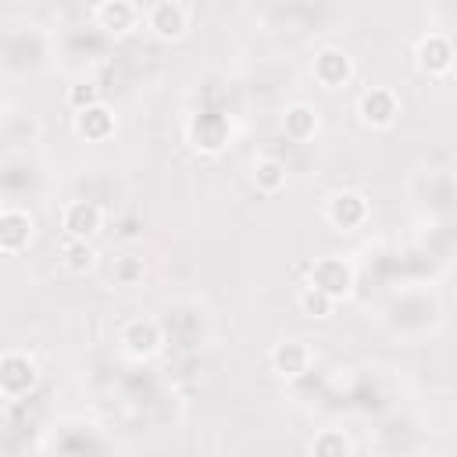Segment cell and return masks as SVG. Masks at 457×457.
<instances>
[{
  "label": "cell",
  "instance_id": "obj_15",
  "mask_svg": "<svg viewBox=\"0 0 457 457\" xmlns=\"http://www.w3.org/2000/svg\"><path fill=\"white\" fill-rule=\"evenodd\" d=\"M318 129H321V118H318V111L311 104H289L282 111V132H286V139L311 143L318 136Z\"/></svg>",
  "mask_w": 457,
  "mask_h": 457
},
{
  "label": "cell",
  "instance_id": "obj_12",
  "mask_svg": "<svg viewBox=\"0 0 457 457\" xmlns=\"http://www.w3.org/2000/svg\"><path fill=\"white\" fill-rule=\"evenodd\" d=\"M32 228H36V225H32V214H29V211H21V207H4V211H0V250H4L7 257L29 250Z\"/></svg>",
  "mask_w": 457,
  "mask_h": 457
},
{
  "label": "cell",
  "instance_id": "obj_19",
  "mask_svg": "<svg viewBox=\"0 0 457 457\" xmlns=\"http://www.w3.org/2000/svg\"><path fill=\"white\" fill-rule=\"evenodd\" d=\"M311 457H350V436L339 428H321L311 439Z\"/></svg>",
  "mask_w": 457,
  "mask_h": 457
},
{
  "label": "cell",
  "instance_id": "obj_11",
  "mask_svg": "<svg viewBox=\"0 0 457 457\" xmlns=\"http://www.w3.org/2000/svg\"><path fill=\"white\" fill-rule=\"evenodd\" d=\"M268 361H271V371L275 375H282V378H303L311 371V361L314 357H311V346L303 339H282V343L271 346Z\"/></svg>",
  "mask_w": 457,
  "mask_h": 457
},
{
  "label": "cell",
  "instance_id": "obj_6",
  "mask_svg": "<svg viewBox=\"0 0 457 457\" xmlns=\"http://www.w3.org/2000/svg\"><path fill=\"white\" fill-rule=\"evenodd\" d=\"M453 57H457V50H453L450 36H443V32H425L414 43V64L421 75H432V79L446 75L453 68Z\"/></svg>",
  "mask_w": 457,
  "mask_h": 457
},
{
  "label": "cell",
  "instance_id": "obj_17",
  "mask_svg": "<svg viewBox=\"0 0 457 457\" xmlns=\"http://www.w3.org/2000/svg\"><path fill=\"white\" fill-rule=\"evenodd\" d=\"M250 179H253L257 193L275 196V193L286 186V164H282L278 157H257L253 168H250Z\"/></svg>",
  "mask_w": 457,
  "mask_h": 457
},
{
  "label": "cell",
  "instance_id": "obj_3",
  "mask_svg": "<svg viewBox=\"0 0 457 457\" xmlns=\"http://www.w3.org/2000/svg\"><path fill=\"white\" fill-rule=\"evenodd\" d=\"M189 7L179 0H157L143 11V21L150 29V36H157L161 43H179L189 32Z\"/></svg>",
  "mask_w": 457,
  "mask_h": 457
},
{
  "label": "cell",
  "instance_id": "obj_20",
  "mask_svg": "<svg viewBox=\"0 0 457 457\" xmlns=\"http://www.w3.org/2000/svg\"><path fill=\"white\" fill-rule=\"evenodd\" d=\"M64 104H68V107L79 114V111H89V107L104 104V93H100V86H96L93 79H82V82L68 86V93H64Z\"/></svg>",
  "mask_w": 457,
  "mask_h": 457
},
{
  "label": "cell",
  "instance_id": "obj_9",
  "mask_svg": "<svg viewBox=\"0 0 457 457\" xmlns=\"http://www.w3.org/2000/svg\"><path fill=\"white\" fill-rule=\"evenodd\" d=\"M325 218H328L332 228H343V232L361 228V225L368 221V200H364L361 193H353V189H339V193L328 196Z\"/></svg>",
  "mask_w": 457,
  "mask_h": 457
},
{
  "label": "cell",
  "instance_id": "obj_18",
  "mask_svg": "<svg viewBox=\"0 0 457 457\" xmlns=\"http://www.w3.org/2000/svg\"><path fill=\"white\" fill-rule=\"evenodd\" d=\"M296 307H300V314H303V318H311V321H325V318H332L336 300H332V296H325V293H321V289H314V286H303V289L296 293Z\"/></svg>",
  "mask_w": 457,
  "mask_h": 457
},
{
  "label": "cell",
  "instance_id": "obj_13",
  "mask_svg": "<svg viewBox=\"0 0 457 457\" xmlns=\"http://www.w3.org/2000/svg\"><path fill=\"white\" fill-rule=\"evenodd\" d=\"M71 129H75V136L86 139V143H107V139L118 132V114H114L107 104H96V107H89V111H79V114L71 118Z\"/></svg>",
  "mask_w": 457,
  "mask_h": 457
},
{
  "label": "cell",
  "instance_id": "obj_10",
  "mask_svg": "<svg viewBox=\"0 0 457 457\" xmlns=\"http://www.w3.org/2000/svg\"><path fill=\"white\" fill-rule=\"evenodd\" d=\"M61 228L75 239H96L104 228V211L93 200H68L61 211Z\"/></svg>",
  "mask_w": 457,
  "mask_h": 457
},
{
  "label": "cell",
  "instance_id": "obj_14",
  "mask_svg": "<svg viewBox=\"0 0 457 457\" xmlns=\"http://www.w3.org/2000/svg\"><path fill=\"white\" fill-rule=\"evenodd\" d=\"M93 18H96L100 29H107L114 36H125L143 21V11L136 4H129V0H104V4L93 7Z\"/></svg>",
  "mask_w": 457,
  "mask_h": 457
},
{
  "label": "cell",
  "instance_id": "obj_16",
  "mask_svg": "<svg viewBox=\"0 0 457 457\" xmlns=\"http://www.w3.org/2000/svg\"><path fill=\"white\" fill-rule=\"evenodd\" d=\"M57 257H61V264H64L68 271H75V275H86V271L96 268V246H93V239L64 236V239L57 243Z\"/></svg>",
  "mask_w": 457,
  "mask_h": 457
},
{
  "label": "cell",
  "instance_id": "obj_4",
  "mask_svg": "<svg viewBox=\"0 0 457 457\" xmlns=\"http://www.w3.org/2000/svg\"><path fill=\"white\" fill-rule=\"evenodd\" d=\"M307 286L321 289L332 300H343L353 289V264L346 257H318L307 271Z\"/></svg>",
  "mask_w": 457,
  "mask_h": 457
},
{
  "label": "cell",
  "instance_id": "obj_1",
  "mask_svg": "<svg viewBox=\"0 0 457 457\" xmlns=\"http://www.w3.org/2000/svg\"><path fill=\"white\" fill-rule=\"evenodd\" d=\"M186 139H189V146L196 154H207V157L221 154L228 146V139H232V121L225 114H218V111H196L186 121Z\"/></svg>",
  "mask_w": 457,
  "mask_h": 457
},
{
  "label": "cell",
  "instance_id": "obj_2",
  "mask_svg": "<svg viewBox=\"0 0 457 457\" xmlns=\"http://www.w3.org/2000/svg\"><path fill=\"white\" fill-rule=\"evenodd\" d=\"M39 386V364L25 350H7L0 357V393L7 400H21Z\"/></svg>",
  "mask_w": 457,
  "mask_h": 457
},
{
  "label": "cell",
  "instance_id": "obj_8",
  "mask_svg": "<svg viewBox=\"0 0 457 457\" xmlns=\"http://www.w3.org/2000/svg\"><path fill=\"white\" fill-rule=\"evenodd\" d=\"M357 114L368 129H389L400 114V96L389 89V86H371L361 93L357 100Z\"/></svg>",
  "mask_w": 457,
  "mask_h": 457
},
{
  "label": "cell",
  "instance_id": "obj_7",
  "mask_svg": "<svg viewBox=\"0 0 457 457\" xmlns=\"http://www.w3.org/2000/svg\"><path fill=\"white\" fill-rule=\"evenodd\" d=\"M164 346V332L154 318H132L125 328H121V350L132 357V361H150L157 357Z\"/></svg>",
  "mask_w": 457,
  "mask_h": 457
},
{
  "label": "cell",
  "instance_id": "obj_21",
  "mask_svg": "<svg viewBox=\"0 0 457 457\" xmlns=\"http://www.w3.org/2000/svg\"><path fill=\"white\" fill-rule=\"evenodd\" d=\"M111 278H114L118 286H136V282L143 278V261H139V257H132V253L118 257V261H114V268H111Z\"/></svg>",
  "mask_w": 457,
  "mask_h": 457
},
{
  "label": "cell",
  "instance_id": "obj_5",
  "mask_svg": "<svg viewBox=\"0 0 457 457\" xmlns=\"http://www.w3.org/2000/svg\"><path fill=\"white\" fill-rule=\"evenodd\" d=\"M311 75L321 89H343L353 79V57L343 46H321V50H314Z\"/></svg>",
  "mask_w": 457,
  "mask_h": 457
}]
</instances>
